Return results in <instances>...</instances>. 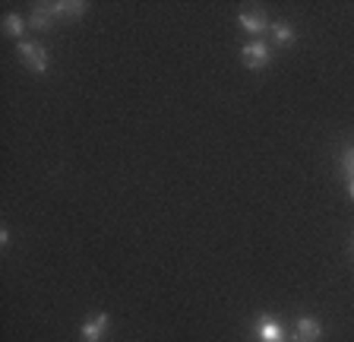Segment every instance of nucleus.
Wrapping results in <instances>:
<instances>
[{"label":"nucleus","mask_w":354,"mask_h":342,"mask_svg":"<svg viewBox=\"0 0 354 342\" xmlns=\"http://www.w3.org/2000/svg\"><path fill=\"white\" fill-rule=\"evenodd\" d=\"M241 60L247 70H266L269 60H272V51H269V45H266L263 38H253V42H247L241 48Z\"/></svg>","instance_id":"1"},{"label":"nucleus","mask_w":354,"mask_h":342,"mask_svg":"<svg viewBox=\"0 0 354 342\" xmlns=\"http://www.w3.org/2000/svg\"><path fill=\"white\" fill-rule=\"evenodd\" d=\"M16 51H19L22 64H26L32 73H44L48 64H51V60H48V51H44V45H38V42H19Z\"/></svg>","instance_id":"2"},{"label":"nucleus","mask_w":354,"mask_h":342,"mask_svg":"<svg viewBox=\"0 0 354 342\" xmlns=\"http://www.w3.org/2000/svg\"><path fill=\"white\" fill-rule=\"evenodd\" d=\"M237 26H241L243 32H247V35H253V38H259L263 35L266 29H272V26H269V19H266V10H241V13H237Z\"/></svg>","instance_id":"3"},{"label":"nucleus","mask_w":354,"mask_h":342,"mask_svg":"<svg viewBox=\"0 0 354 342\" xmlns=\"http://www.w3.org/2000/svg\"><path fill=\"white\" fill-rule=\"evenodd\" d=\"M257 339L259 342H281L285 339V327H281L272 314H259L257 317Z\"/></svg>","instance_id":"4"},{"label":"nucleus","mask_w":354,"mask_h":342,"mask_svg":"<svg viewBox=\"0 0 354 342\" xmlns=\"http://www.w3.org/2000/svg\"><path fill=\"white\" fill-rule=\"evenodd\" d=\"M111 327V317L108 314H92V317L86 320L80 327V333H82V342H98L104 336V330Z\"/></svg>","instance_id":"5"},{"label":"nucleus","mask_w":354,"mask_h":342,"mask_svg":"<svg viewBox=\"0 0 354 342\" xmlns=\"http://www.w3.org/2000/svg\"><path fill=\"white\" fill-rule=\"evenodd\" d=\"M323 327H319L317 317H297L295 323V342H319Z\"/></svg>","instance_id":"6"},{"label":"nucleus","mask_w":354,"mask_h":342,"mask_svg":"<svg viewBox=\"0 0 354 342\" xmlns=\"http://www.w3.org/2000/svg\"><path fill=\"white\" fill-rule=\"evenodd\" d=\"M26 29H29V19H26L22 13H7L3 16V35L16 38V45L26 42Z\"/></svg>","instance_id":"7"},{"label":"nucleus","mask_w":354,"mask_h":342,"mask_svg":"<svg viewBox=\"0 0 354 342\" xmlns=\"http://www.w3.org/2000/svg\"><path fill=\"white\" fill-rule=\"evenodd\" d=\"M57 23L51 16V10H48V3H41V7H35V13H29V29H38V32H44V29H51V26Z\"/></svg>","instance_id":"8"},{"label":"nucleus","mask_w":354,"mask_h":342,"mask_svg":"<svg viewBox=\"0 0 354 342\" xmlns=\"http://www.w3.org/2000/svg\"><path fill=\"white\" fill-rule=\"evenodd\" d=\"M269 32H272L275 45H281V48H291V45H295V38H297V35H295V29H291L288 23H275Z\"/></svg>","instance_id":"9"},{"label":"nucleus","mask_w":354,"mask_h":342,"mask_svg":"<svg viewBox=\"0 0 354 342\" xmlns=\"http://www.w3.org/2000/svg\"><path fill=\"white\" fill-rule=\"evenodd\" d=\"M342 168H345L348 178L354 174V146H351V149H345V156H342Z\"/></svg>","instance_id":"10"},{"label":"nucleus","mask_w":354,"mask_h":342,"mask_svg":"<svg viewBox=\"0 0 354 342\" xmlns=\"http://www.w3.org/2000/svg\"><path fill=\"white\" fill-rule=\"evenodd\" d=\"M0 247H3V251L10 247V228H0Z\"/></svg>","instance_id":"11"},{"label":"nucleus","mask_w":354,"mask_h":342,"mask_svg":"<svg viewBox=\"0 0 354 342\" xmlns=\"http://www.w3.org/2000/svg\"><path fill=\"white\" fill-rule=\"evenodd\" d=\"M348 197H351V200H354V174H351V178H348Z\"/></svg>","instance_id":"12"}]
</instances>
